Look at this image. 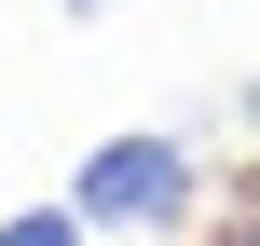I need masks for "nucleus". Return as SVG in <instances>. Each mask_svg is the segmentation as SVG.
<instances>
[{"mask_svg":"<svg viewBox=\"0 0 260 246\" xmlns=\"http://www.w3.org/2000/svg\"><path fill=\"white\" fill-rule=\"evenodd\" d=\"M55 14H82V27H96V14H110V0H55Z\"/></svg>","mask_w":260,"mask_h":246,"instance_id":"obj_4","label":"nucleus"},{"mask_svg":"<svg viewBox=\"0 0 260 246\" xmlns=\"http://www.w3.org/2000/svg\"><path fill=\"white\" fill-rule=\"evenodd\" d=\"M233 246H260V178H247V219H233Z\"/></svg>","mask_w":260,"mask_h":246,"instance_id":"obj_3","label":"nucleus"},{"mask_svg":"<svg viewBox=\"0 0 260 246\" xmlns=\"http://www.w3.org/2000/svg\"><path fill=\"white\" fill-rule=\"evenodd\" d=\"M0 246H96V219H82V205H14Z\"/></svg>","mask_w":260,"mask_h":246,"instance_id":"obj_2","label":"nucleus"},{"mask_svg":"<svg viewBox=\"0 0 260 246\" xmlns=\"http://www.w3.org/2000/svg\"><path fill=\"white\" fill-rule=\"evenodd\" d=\"M192 192H206V151H192V137H96L82 178H69V205H82L96 233H137V246L178 233Z\"/></svg>","mask_w":260,"mask_h":246,"instance_id":"obj_1","label":"nucleus"}]
</instances>
